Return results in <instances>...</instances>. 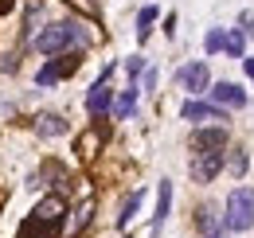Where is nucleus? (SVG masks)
Listing matches in <instances>:
<instances>
[{"mask_svg":"<svg viewBox=\"0 0 254 238\" xmlns=\"http://www.w3.org/2000/svg\"><path fill=\"white\" fill-rule=\"evenodd\" d=\"M223 47H227V31L223 28H211L207 35H203V51H207V55H219Z\"/></svg>","mask_w":254,"mask_h":238,"instance_id":"16","label":"nucleus"},{"mask_svg":"<svg viewBox=\"0 0 254 238\" xmlns=\"http://www.w3.org/2000/svg\"><path fill=\"white\" fill-rule=\"evenodd\" d=\"M227 125H215V129H195L191 133V149L195 152H215V149H227Z\"/></svg>","mask_w":254,"mask_h":238,"instance_id":"9","label":"nucleus"},{"mask_svg":"<svg viewBox=\"0 0 254 238\" xmlns=\"http://www.w3.org/2000/svg\"><path fill=\"white\" fill-rule=\"evenodd\" d=\"M110 74H114V66H106V70H102V78H98L94 86H90V94H86V110H90V118H102V114H110V110H114Z\"/></svg>","mask_w":254,"mask_h":238,"instance_id":"4","label":"nucleus"},{"mask_svg":"<svg viewBox=\"0 0 254 238\" xmlns=\"http://www.w3.org/2000/svg\"><path fill=\"white\" fill-rule=\"evenodd\" d=\"M137 110V86H129V90H122V98L114 102V118H129Z\"/></svg>","mask_w":254,"mask_h":238,"instance_id":"14","label":"nucleus"},{"mask_svg":"<svg viewBox=\"0 0 254 238\" xmlns=\"http://www.w3.org/2000/svg\"><path fill=\"white\" fill-rule=\"evenodd\" d=\"M211 102L215 106H231V110H243L247 106V90L235 86V82H215L211 86Z\"/></svg>","mask_w":254,"mask_h":238,"instance_id":"10","label":"nucleus"},{"mask_svg":"<svg viewBox=\"0 0 254 238\" xmlns=\"http://www.w3.org/2000/svg\"><path fill=\"white\" fill-rule=\"evenodd\" d=\"M180 118L184 121H219V125H227L231 114H227L223 106H215V102H184V106H180Z\"/></svg>","mask_w":254,"mask_h":238,"instance_id":"7","label":"nucleus"},{"mask_svg":"<svg viewBox=\"0 0 254 238\" xmlns=\"http://www.w3.org/2000/svg\"><path fill=\"white\" fill-rule=\"evenodd\" d=\"M247 164H251V160H247V152H243V149L231 152V172H235V176H243V172H247Z\"/></svg>","mask_w":254,"mask_h":238,"instance_id":"19","label":"nucleus"},{"mask_svg":"<svg viewBox=\"0 0 254 238\" xmlns=\"http://www.w3.org/2000/svg\"><path fill=\"white\" fill-rule=\"evenodd\" d=\"M243 47H247L243 31H227V47H223V51H227L231 59H243Z\"/></svg>","mask_w":254,"mask_h":238,"instance_id":"18","label":"nucleus"},{"mask_svg":"<svg viewBox=\"0 0 254 238\" xmlns=\"http://www.w3.org/2000/svg\"><path fill=\"white\" fill-rule=\"evenodd\" d=\"M86 43H90L86 28H78L70 20H59V24H47V28L35 31V51L39 55H66V51L86 47Z\"/></svg>","mask_w":254,"mask_h":238,"instance_id":"1","label":"nucleus"},{"mask_svg":"<svg viewBox=\"0 0 254 238\" xmlns=\"http://www.w3.org/2000/svg\"><path fill=\"white\" fill-rule=\"evenodd\" d=\"M168 207H172V179H160V187H157V215H153V235L164 227Z\"/></svg>","mask_w":254,"mask_h":238,"instance_id":"12","label":"nucleus"},{"mask_svg":"<svg viewBox=\"0 0 254 238\" xmlns=\"http://www.w3.org/2000/svg\"><path fill=\"white\" fill-rule=\"evenodd\" d=\"M35 129H39L43 137H63V133H66V129H70V125H66V121L59 118V114H43V118H39V125H35Z\"/></svg>","mask_w":254,"mask_h":238,"instance_id":"13","label":"nucleus"},{"mask_svg":"<svg viewBox=\"0 0 254 238\" xmlns=\"http://www.w3.org/2000/svg\"><path fill=\"white\" fill-rule=\"evenodd\" d=\"M141 207V191H133V195H126V203H122V215H118V227L126 231L129 227V219H133V211Z\"/></svg>","mask_w":254,"mask_h":238,"instance_id":"17","label":"nucleus"},{"mask_svg":"<svg viewBox=\"0 0 254 238\" xmlns=\"http://www.w3.org/2000/svg\"><path fill=\"white\" fill-rule=\"evenodd\" d=\"M243 66H247V78L254 82V59H247V55H243Z\"/></svg>","mask_w":254,"mask_h":238,"instance_id":"22","label":"nucleus"},{"mask_svg":"<svg viewBox=\"0 0 254 238\" xmlns=\"http://www.w3.org/2000/svg\"><path fill=\"white\" fill-rule=\"evenodd\" d=\"M78 62H82V55H78V51H66V55H55L51 62H43V66H39L35 82H39V86H55L59 78H66V74H74V70H78Z\"/></svg>","mask_w":254,"mask_h":238,"instance_id":"3","label":"nucleus"},{"mask_svg":"<svg viewBox=\"0 0 254 238\" xmlns=\"http://www.w3.org/2000/svg\"><path fill=\"white\" fill-rule=\"evenodd\" d=\"M12 4H16V0H0V12H12Z\"/></svg>","mask_w":254,"mask_h":238,"instance_id":"23","label":"nucleus"},{"mask_svg":"<svg viewBox=\"0 0 254 238\" xmlns=\"http://www.w3.org/2000/svg\"><path fill=\"white\" fill-rule=\"evenodd\" d=\"M153 24H157V8H153V4H145V8L137 12V39H149Z\"/></svg>","mask_w":254,"mask_h":238,"instance_id":"15","label":"nucleus"},{"mask_svg":"<svg viewBox=\"0 0 254 238\" xmlns=\"http://www.w3.org/2000/svg\"><path fill=\"white\" fill-rule=\"evenodd\" d=\"M176 82L188 94H203V90H211V70H207V62H188L176 70Z\"/></svg>","mask_w":254,"mask_h":238,"instance_id":"6","label":"nucleus"},{"mask_svg":"<svg viewBox=\"0 0 254 238\" xmlns=\"http://www.w3.org/2000/svg\"><path fill=\"white\" fill-rule=\"evenodd\" d=\"M126 70H129V78H133V86H137V74H145V59H141V55L126 59Z\"/></svg>","mask_w":254,"mask_h":238,"instance_id":"20","label":"nucleus"},{"mask_svg":"<svg viewBox=\"0 0 254 238\" xmlns=\"http://www.w3.org/2000/svg\"><path fill=\"white\" fill-rule=\"evenodd\" d=\"M153 86H157V70L149 66V70H145V90H153Z\"/></svg>","mask_w":254,"mask_h":238,"instance_id":"21","label":"nucleus"},{"mask_svg":"<svg viewBox=\"0 0 254 238\" xmlns=\"http://www.w3.org/2000/svg\"><path fill=\"white\" fill-rule=\"evenodd\" d=\"M223 164H227V152L223 149L195 152V156H191V179H195V183H211V179L223 172Z\"/></svg>","mask_w":254,"mask_h":238,"instance_id":"5","label":"nucleus"},{"mask_svg":"<svg viewBox=\"0 0 254 238\" xmlns=\"http://www.w3.org/2000/svg\"><path fill=\"white\" fill-rule=\"evenodd\" d=\"M195 227H199V235H203V238H227V223H223L211 207L195 211Z\"/></svg>","mask_w":254,"mask_h":238,"instance_id":"11","label":"nucleus"},{"mask_svg":"<svg viewBox=\"0 0 254 238\" xmlns=\"http://www.w3.org/2000/svg\"><path fill=\"white\" fill-rule=\"evenodd\" d=\"M223 223H227V231H251L254 227V191L251 187H235L231 195H227V215H223Z\"/></svg>","mask_w":254,"mask_h":238,"instance_id":"2","label":"nucleus"},{"mask_svg":"<svg viewBox=\"0 0 254 238\" xmlns=\"http://www.w3.org/2000/svg\"><path fill=\"white\" fill-rule=\"evenodd\" d=\"M59 231H63V223H51V219H39V215H28V219L20 223L16 238H59Z\"/></svg>","mask_w":254,"mask_h":238,"instance_id":"8","label":"nucleus"}]
</instances>
